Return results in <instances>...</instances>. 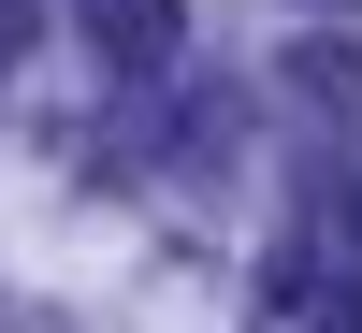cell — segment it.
Returning <instances> with one entry per match:
<instances>
[{
  "label": "cell",
  "instance_id": "obj_1",
  "mask_svg": "<svg viewBox=\"0 0 362 333\" xmlns=\"http://www.w3.org/2000/svg\"><path fill=\"white\" fill-rule=\"evenodd\" d=\"M73 29H87V44L116 58V73H160V58H174V29H189V15H174V0H73Z\"/></svg>",
  "mask_w": 362,
  "mask_h": 333
},
{
  "label": "cell",
  "instance_id": "obj_2",
  "mask_svg": "<svg viewBox=\"0 0 362 333\" xmlns=\"http://www.w3.org/2000/svg\"><path fill=\"white\" fill-rule=\"evenodd\" d=\"M29 44H44V0H0V73H15Z\"/></svg>",
  "mask_w": 362,
  "mask_h": 333
},
{
  "label": "cell",
  "instance_id": "obj_3",
  "mask_svg": "<svg viewBox=\"0 0 362 333\" xmlns=\"http://www.w3.org/2000/svg\"><path fill=\"white\" fill-rule=\"evenodd\" d=\"M319 15H334V0H319Z\"/></svg>",
  "mask_w": 362,
  "mask_h": 333
}]
</instances>
